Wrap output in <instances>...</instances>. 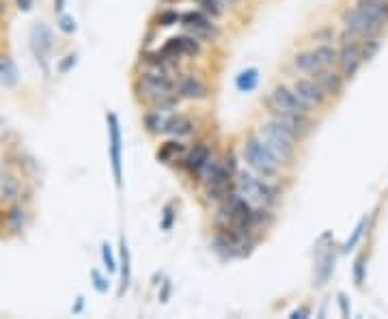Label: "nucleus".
Listing matches in <instances>:
<instances>
[{
  "label": "nucleus",
  "instance_id": "obj_1",
  "mask_svg": "<svg viewBox=\"0 0 388 319\" xmlns=\"http://www.w3.org/2000/svg\"><path fill=\"white\" fill-rule=\"evenodd\" d=\"M233 190H237L255 207H272L281 197V190L270 179L259 177L252 170H237L233 177Z\"/></svg>",
  "mask_w": 388,
  "mask_h": 319
},
{
  "label": "nucleus",
  "instance_id": "obj_2",
  "mask_svg": "<svg viewBox=\"0 0 388 319\" xmlns=\"http://www.w3.org/2000/svg\"><path fill=\"white\" fill-rule=\"evenodd\" d=\"M257 136L266 142V147L274 153V157H277L283 166L289 164L291 160H294L298 136L291 132V130H287L283 123L270 119L268 123H263L261 127H259V134Z\"/></svg>",
  "mask_w": 388,
  "mask_h": 319
},
{
  "label": "nucleus",
  "instance_id": "obj_3",
  "mask_svg": "<svg viewBox=\"0 0 388 319\" xmlns=\"http://www.w3.org/2000/svg\"><path fill=\"white\" fill-rule=\"evenodd\" d=\"M197 182H203V195L209 203H222L224 197L233 190V175L226 170L224 162L218 157H212L203 166Z\"/></svg>",
  "mask_w": 388,
  "mask_h": 319
},
{
  "label": "nucleus",
  "instance_id": "obj_4",
  "mask_svg": "<svg viewBox=\"0 0 388 319\" xmlns=\"http://www.w3.org/2000/svg\"><path fill=\"white\" fill-rule=\"evenodd\" d=\"M244 160H246V164L250 166V170L257 173L259 177H263V179H274L279 175L281 166H283L259 136H248L246 138V142H244Z\"/></svg>",
  "mask_w": 388,
  "mask_h": 319
},
{
  "label": "nucleus",
  "instance_id": "obj_5",
  "mask_svg": "<svg viewBox=\"0 0 388 319\" xmlns=\"http://www.w3.org/2000/svg\"><path fill=\"white\" fill-rule=\"evenodd\" d=\"M136 93L144 102L158 100L162 95H169L177 91V78L173 74H164V72H155V69H144L138 80L134 82Z\"/></svg>",
  "mask_w": 388,
  "mask_h": 319
},
{
  "label": "nucleus",
  "instance_id": "obj_6",
  "mask_svg": "<svg viewBox=\"0 0 388 319\" xmlns=\"http://www.w3.org/2000/svg\"><path fill=\"white\" fill-rule=\"evenodd\" d=\"M341 47H338V60L336 65L341 69L345 80H352L356 74H358L360 65H363V52H360V45H363V37L356 35L354 30H343L341 33Z\"/></svg>",
  "mask_w": 388,
  "mask_h": 319
},
{
  "label": "nucleus",
  "instance_id": "obj_7",
  "mask_svg": "<svg viewBox=\"0 0 388 319\" xmlns=\"http://www.w3.org/2000/svg\"><path fill=\"white\" fill-rule=\"evenodd\" d=\"M108 123V153H110V168L112 179H115L117 190L123 188V140H121V123L115 113L106 115Z\"/></svg>",
  "mask_w": 388,
  "mask_h": 319
},
{
  "label": "nucleus",
  "instance_id": "obj_8",
  "mask_svg": "<svg viewBox=\"0 0 388 319\" xmlns=\"http://www.w3.org/2000/svg\"><path fill=\"white\" fill-rule=\"evenodd\" d=\"M341 20H343V26L347 30H354L356 35H360L363 39H369V37H380L382 30H384V24L380 20H376L374 15H369L365 9H360L358 5L356 7H349L341 13Z\"/></svg>",
  "mask_w": 388,
  "mask_h": 319
},
{
  "label": "nucleus",
  "instance_id": "obj_9",
  "mask_svg": "<svg viewBox=\"0 0 388 319\" xmlns=\"http://www.w3.org/2000/svg\"><path fill=\"white\" fill-rule=\"evenodd\" d=\"M263 104L268 108V113L270 110H283V113H298V115H309L311 113V108L298 98V93L294 89L285 87V85L274 87Z\"/></svg>",
  "mask_w": 388,
  "mask_h": 319
},
{
  "label": "nucleus",
  "instance_id": "obj_10",
  "mask_svg": "<svg viewBox=\"0 0 388 319\" xmlns=\"http://www.w3.org/2000/svg\"><path fill=\"white\" fill-rule=\"evenodd\" d=\"M54 47V35L52 28L45 22H35L30 28V50L35 54L37 63L41 65L43 74H47V54L52 52Z\"/></svg>",
  "mask_w": 388,
  "mask_h": 319
},
{
  "label": "nucleus",
  "instance_id": "obj_11",
  "mask_svg": "<svg viewBox=\"0 0 388 319\" xmlns=\"http://www.w3.org/2000/svg\"><path fill=\"white\" fill-rule=\"evenodd\" d=\"M182 26L197 39H212L214 41L220 37V30L214 24V18H209L205 11H186L182 15Z\"/></svg>",
  "mask_w": 388,
  "mask_h": 319
},
{
  "label": "nucleus",
  "instance_id": "obj_12",
  "mask_svg": "<svg viewBox=\"0 0 388 319\" xmlns=\"http://www.w3.org/2000/svg\"><path fill=\"white\" fill-rule=\"evenodd\" d=\"M212 157H214L212 145H209L207 140H199V142H194V145L186 151V155L180 160V162H177V166H180L182 170H186L190 177L199 179V175H201L203 166H205Z\"/></svg>",
  "mask_w": 388,
  "mask_h": 319
},
{
  "label": "nucleus",
  "instance_id": "obj_13",
  "mask_svg": "<svg viewBox=\"0 0 388 319\" xmlns=\"http://www.w3.org/2000/svg\"><path fill=\"white\" fill-rule=\"evenodd\" d=\"M162 52H164L171 60L180 63L184 56H199L201 54V41L194 37V35H177V37H171L164 45L160 47Z\"/></svg>",
  "mask_w": 388,
  "mask_h": 319
},
{
  "label": "nucleus",
  "instance_id": "obj_14",
  "mask_svg": "<svg viewBox=\"0 0 388 319\" xmlns=\"http://www.w3.org/2000/svg\"><path fill=\"white\" fill-rule=\"evenodd\" d=\"M294 91L309 108H321L330 98L315 78H298L294 82Z\"/></svg>",
  "mask_w": 388,
  "mask_h": 319
},
{
  "label": "nucleus",
  "instance_id": "obj_15",
  "mask_svg": "<svg viewBox=\"0 0 388 319\" xmlns=\"http://www.w3.org/2000/svg\"><path fill=\"white\" fill-rule=\"evenodd\" d=\"M30 220V214L26 210V205L20 203V201H13L9 203L7 210L0 214V222H3V229L9 233V235H22L26 225Z\"/></svg>",
  "mask_w": 388,
  "mask_h": 319
},
{
  "label": "nucleus",
  "instance_id": "obj_16",
  "mask_svg": "<svg viewBox=\"0 0 388 319\" xmlns=\"http://www.w3.org/2000/svg\"><path fill=\"white\" fill-rule=\"evenodd\" d=\"M270 117L274 121L283 123L287 130L294 132L298 138L311 134L313 130V123H311V117L309 115H298V113H283V110H270Z\"/></svg>",
  "mask_w": 388,
  "mask_h": 319
},
{
  "label": "nucleus",
  "instance_id": "obj_17",
  "mask_svg": "<svg viewBox=\"0 0 388 319\" xmlns=\"http://www.w3.org/2000/svg\"><path fill=\"white\" fill-rule=\"evenodd\" d=\"M177 95L182 100H190V102H201L205 100L209 91L207 85L197 76H180L177 78Z\"/></svg>",
  "mask_w": 388,
  "mask_h": 319
},
{
  "label": "nucleus",
  "instance_id": "obj_18",
  "mask_svg": "<svg viewBox=\"0 0 388 319\" xmlns=\"http://www.w3.org/2000/svg\"><path fill=\"white\" fill-rule=\"evenodd\" d=\"M140 65L144 69H155V72H164V74H175V69L180 67V63L171 60L162 50H144L140 54Z\"/></svg>",
  "mask_w": 388,
  "mask_h": 319
},
{
  "label": "nucleus",
  "instance_id": "obj_19",
  "mask_svg": "<svg viewBox=\"0 0 388 319\" xmlns=\"http://www.w3.org/2000/svg\"><path fill=\"white\" fill-rule=\"evenodd\" d=\"M186 151H188V145H186V142H182V138H169L158 147L155 157H158V162H162V164H175L186 155Z\"/></svg>",
  "mask_w": 388,
  "mask_h": 319
},
{
  "label": "nucleus",
  "instance_id": "obj_20",
  "mask_svg": "<svg viewBox=\"0 0 388 319\" xmlns=\"http://www.w3.org/2000/svg\"><path fill=\"white\" fill-rule=\"evenodd\" d=\"M311 78H315L321 85V89L328 95H341L345 89V78L341 72H332V67H321L317 74H313Z\"/></svg>",
  "mask_w": 388,
  "mask_h": 319
},
{
  "label": "nucleus",
  "instance_id": "obj_21",
  "mask_svg": "<svg viewBox=\"0 0 388 319\" xmlns=\"http://www.w3.org/2000/svg\"><path fill=\"white\" fill-rule=\"evenodd\" d=\"M194 132V119L182 113H169L166 115V123H164V134L173 136V138H186Z\"/></svg>",
  "mask_w": 388,
  "mask_h": 319
},
{
  "label": "nucleus",
  "instance_id": "obj_22",
  "mask_svg": "<svg viewBox=\"0 0 388 319\" xmlns=\"http://www.w3.org/2000/svg\"><path fill=\"white\" fill-rule=\"evenodd\" d=\"M22 195V186L20 182L13 177L11 173H3L0 175V201L3 203H13V201H20Z\"/></svg>",
  "mask_w": 388,
  "mask_h": 319
},
{
  "label": "nucleus",
  "instance_id": "obj_23",
  "mask_svg": "<svg viewBox=\"0 0 388 319\" xmlns=\"http://www.w3.org/2000/svg\"><path fill=\"white\" fill-rule=\"evenodd\" d=\"M121 263H119V270H121V287H119V296H123L129 287V280H132V257H129V248H127V239L125 235H121Z\"/></svg>",
  "mask_w": 388,
  "mask_h": 319
},
{
  "label": "nucleus",
  "instance_id": "obj_24",
  "mask_svg": "<svg viewBox=\"0 0 388 319\" xmlns=\"http://www.w3.org/2000/svg\"><path fill=\"white\" fill-rule=\"evenodd\" d=\"M18 82H20L18 65H15L11 56H0V85L5 89H13Z\"/></svg>",
  "mask_w": 388,
  "mask_h": 319
},
{
  "label": "nucleus",
  "instance_id": "obj_25",
  "mask_svg": "<svg viewBox=\"0 0 388 319\" xmlns=\"http://www.w3.org/2000/svg\"><path fill=\"white\" fill-rule=\"evenodd\" d=\"M356 5L365 9L369 15H374L384 26L388 24V0H358Z\"/></svg>",
  "mask_w": 388,
  "mask_h": 319
},
{
  "label": "nucleus",
  "instance_id": "obj_26",
  "mask_svg": "<svg viewBox=\"0 0 388 319\" xmlns=\"http://www.w3.org/2000/svg\"><path fill=\"white\" fill-rule=\"evenodd\" d=\"M294 67H296L298 72L306 74V76H313V74H317L323 65L317 60V56H315L313 52H300V54H296V58H294Z\"/></svg>",
  "mask_w": 388,
  "mask_h": 319
},
{
  "label": "nucleus",
  "instance_id": "obj_27",
  "mask_svg": "<svg viewBox=\"0 0 388 319\" xmlns=\"http://www.w3.org/2000/svg\"><path fill=\"white\" fill-rule=\"evenodd\" d=\"M334 263H336V254L332 250H328L323 257L319 259V265H317V272H315V278H317V285H326V280L332 276L334 272Z\"/></svg>",
  "mask_w": 388,
  "mask_h": 319
},
{
  "label": "nucleus",
  "instance_id": "obj_28",
  "mask_svg": "<svg viewBox=\"0 0 388 319\" xmlns=\"http://www.w3.org/2000/svg\"><path fill=\"white\" fill-rule=\"evenodd\" d=\"M257 85H259V69H255V67H248V69H244V72H239L237 78H235V87H237V91H241V93L255 91Z\"/></svg>",
  "mask_w": 388,
  "mask_h": 319
},
{
  "label": "nucleus",
  "instance_id": "obj_29",
  "mask_svg": "<svg viewBox=\"0 0 388 319\" xmlns=\"http://www.w3.org/2000/svg\"><path fill=\"white\" fill-rule=\"evenodd\" d=\"M142 123L147 127L149 134H164V123H166V113H158V110H147L142 117Z\"/></svg>",
  "mask_w": 388,
  "mask_h": 319
},
{
  "label": "nucleus",
  "instance_id": "obj_30",
  "mask_svg": "<svg viewBox=\"0 0 388 319\" xmlns=\"http://www.w3.org/2000/svg\"><path fill=\"white\" fill-rule=\"evenodd\" d=\"M180 102H182V98L180 95H177V91L175 93H169V95H162V98H158V100H151L149 102V110H158V113H173V110L180 106Z\"/></svg>",
  "mask_w": 388,
  "mask_h": 319
},
{
  "label": "nucleus",
  "instance_id": "obj_31",
  "mask_svg": "<svg viewBox=\"0 0 388 319\" xmlns=\"http://www.w3.org/2000/svg\"><path fill=\"white\" fill-rule=\"evenodd\" d=\"M313 54L317 56V60L321 63L323 67H334L336 60H338V50L330 43H319L313 50Z\"/></svg>",
  "mask_w": 388,
  "mask_h": 319
},
{
  "label": "nucleus",
  "instance_id": "obj_32",
  "mask_svg": "<svg viewBox=\"0 0 388 319\" xmlns=\"http://www.w3.org/2000/svg\"><path fill=\"white\" fill-rule=\"evenodd\" d=\"M194 3H199L201 11H205V13L209 15V18H214V20L222 18L224 7H222L220 0H194Z\"/></svg>",
  "mask_w": 388,
  "mask_h": 319
},
{
  "label": "nucleus",
  "instance_id": "obj_33",
  "mask_svg": "<svg viewBox=\"0 0 388 319\" xmlns=\"http://www.w3.org/2000/svg\"><path fill=\"white\" fill-rule=\"evenodd\" d=\"M155 22H158V26H162V28L175 26V24H180V22H182V13H177V11H173V9H164V11H160V13H158Z\"/></svg>",
  "mask_w": 388,
  "mask_h": 319
},
{
  "label": "nucleus",
  "instance_id": "obj_34",
  "mask_svg": "<svg viewBox=\"0 0 388 319\" xmlns=\"http://www.w3.org/2000/svg\"><path fill=\"white\" fill-rule=\"evenodd\" d=\"M365 229H367V218H363L358 225H356V229H354V233H352V237H347V242L343 244V252H349V250H354L356 246H358V242L363 239V233H365Z\"/></svg>",
  "mask_w": 388,
  "mask_h": 319
},
{
  "label": "nucleus",
  "instance_id": "obj_35",
  "mask_svg": "<svg viewBox=\"0 0 388 319\" xmlns=\"http://www.w3.org/2000/svg\"><path fill=\"white\" fill-rule=\"evenodd\" d=\"M360 52H363V60H371V58H374V56L380 52V37H369V39H363Z\"/></svg>",
  "mask_w": 388,
  "mask_h": 319
},
{
  "label": "nucleus",
  "instance_id": "obj_36",
  "mask_svg": "<svg viewBox=\"0 0 388 319\" xmlns=\"http://www.w3.org/2000/svg\"><path fill=\"white\" fill-rule=\"evenodd\" d=\"M365 278H367V254H360V257L354 261V283L363 287Z\"/></svg>",
  "mask_w": 388,
  "mask_h": 319
},
{
  "label": "nucleus",
  "instance_id": "obj_37",
  "mask_svg": "<svg viewBox=\"0 0 388 319\" xmlns=\"http://www.w3.org/2000/svg\"><path fill=\"white\" fill-rule=\"evenodd\" d=\"M102 259H104V265H106V270H108V274H110V272H117V270H119V263H117V259H115V254H112V248H110L108 242L102 244Z\"/></svg>",
  "mask_w": 388,
  "mask_h": 319
},
{
  "label": "nucleus",
  "instance_id": "obj_38",
  "mask_svg": "<svg viewBox=\"0 0 388 319\" xmlns=\"http://www.w3.org/2000/svg\"><path fill=\"white\" fill-rule=\"evenodd\" d=\"M58 28L63 30L65 35H74L76 30H78V24L74 20V15H67V13H61V18H58Z\"/></svg>",
  "mask_w": 388,
  "mask_h": 319
},
{
  "label": "nucleus",
  "instance_id": "obj_39",
  "mask_svg": "<svg viewBox=\"0 0 388 319\" xmlns=\"http://www.w3.org/2000/svg\"><path fill=\"white\" fill-rule=\"evenodd\" d=\"M175 205L173 203H169L166 207H164V216H162V222H160V229L162 231H171L173 229V225H175Z\"/></svg>",
  "mask_w": 388,
  "mask_h": 319
},
{
  "label": "nucleus",
  "instance_id": "obj_40",
  "mask_svg": "<svg viewBox=\"0 0 388 319\" xmlns=\"http://www.w3.org/2000/svg\"><path fill=\"white\" fill-rule=\"evenodd\" d=\"M91 280H93V287H95L97 294H106V292H108L110 283H108V278H106L102 272H97V270H91Z\"/></svg>",
  "mask_w": 388,
  "mask_h": 319
},
{
  "label": "nucleus",
  "instance_id": "obj_41",
  "mask_svg": "<svg viewBox=\"0 0 388 319\" xmlns=\"http://www.w3.org/2000/svg\"><path fill=\"white\" fill-rule=\"evenodd\" d=\"M76 63H78V56H76V54H67V56H65V58L58 63V65H56V72L63 74V76L69 74V72L76 67Z\"/></svg>",
  "mask_w": 388,
  "mask_h": 319
},
{
  "label": "nucleus",
  "instance_id": "obj_42",
  "mask_svg": "<svg viewBox=\"0 0 388 319\" xmlns=\"http://www.w3.org/2000/svg\"><path fill=\"white\" fill-rule=\"evenodd\" d=\"M222 162H224V166H226V170H229L233 177L237 175V170H239V166H237V155L229 149L224 153V157H222Z\"/></svg>",
  "mask_w": 388,
  "mask_h": 319
},
{
  "label": "nucleus",
  "instance_id": "obj_43",
  "mask_svg": "<svg viewBox=\"0 0 388 319\" xmlns=\"http://www.w3.org/2000/svg\"><path fill=\"white\" fill-rule=\"evenodd\" d=\"M336 302H338V309H341V315H343V317H349V315H352L349 298H347L345 294H338V296H336Z\"/></svg>",
  "mask_w": 388,
  "mask_h": 319
},
{
  "label": "nucleus",
  "instance_id": "obj_44",
  "mask_svg": "<svg viewBox=\"0 0 388 319\" xmlns=\"http://www.w3.org/2000/svg\"><path fill=\"white\" fill-rule=\"evenodd\" d=\"M171 294H173V283L166 278L164 283H162V292H160V302H164V305H166V302L171 300Z\"/></svg>",
  "mask_w": 388,
  "mask_h": 319
},
{
  "label": "nucleus",
  "instance_id": "obj_45",
  "mask_svg": "<svg viewBox=\"0 0 388 319\" xmlns=\"http://www.w3.org/2000/svg\"><path fill=\"white\" fill-rule=\"evenodd\" d=\"M317 41H330L334 37V30L332 28H321V30H315V35H313Z\"/></svg>",
  "mask_w": 388,
  "mask_h": 319
},
{
  "label": "nucleus",
  "instance_id": "obj_46",
  "mask_svg": "<svg viewBox=\"0 0 388 319\" xmlns=\"http://www.w3.org/2000/svg\"><path fill=\"white\" fill-rule=\"evenodd\" d=\"M311 315V311L309 309H306V307H302V309H296V311H291V319H306V317H309Z\"/></svg>",
  "mask_w": 388,
  "mask_h": 319
},
{
  "label": "nucleus",
  "instance_id": "obj_47",
  "mask_svg": "<svg viewBox=\"0 0 388 319\" xmlns=\"http://www.w3.org/2000/svg\"><path fill=\"white\" fill-rule=\"evenodd\" d=\"M32 5H35V0H15V7H18L20 11H30Z\"/></svg>",
  "mask_w": 388,
  "mask_h": 319
},
{
  "label": "nucleus",
  "instance_id": "obj_48",
  "mask_svg": "<svg viewBox=\"0 0 388 319\" xmlns=\"http://www.w3.org/2000/svg\"><path fill=\"white\" fill-rule=\"evenodd\" d=\"M83 311H85V298L80 296V298H78V302H76V307L72 309V313H74V315H80Z\"/></svg>",
  "mask_w": 388,
  "mask_h": 319
},
{
  "label": "nucleus",
  "instance_id": "obj_49",
  "mask_svg": "<svg viewBox=\"0 0 388 319\" xmlns=\"http://www.w3.org/2000/svg\"><path fill=\"white\" fill-rule=\"evenodd\" d=\"M65 3H67V0H54V11H56V13H63Z\"/></svg>",
  "mask_w": 388,
  "mask_h": 319
},
{
  "label": "nucleus",
  "instance_id": "obj_50",
  "mask_svg": "<svg viewBox=\"0 0 388 319\" xmlns=\"http://www.w3.org/2000/svg\"><path fill=\"white\" fill-rule=\"evenodd\" d=\"M5 13H7V3L5 0H0V18H3Z\"/></svg>",
  "mask_w": 388,
  "mask_h": 319
},
{
  "label": "nucleus",
  "instance_id": "obj_51",
  "mask_svg": "<svg viewBox=\"0 0 388 319\" xmlns=\"http://www.w3.org/2000/svg\"><path fill=\"white\" fill-rule=\"evenodd\" d=\"M220 3H222V5H229V7H233V5H237V3H239V0H220Z\"/></svg>",
  "mask_w": 388,
  "mask_h": 319
}]
</instances>
